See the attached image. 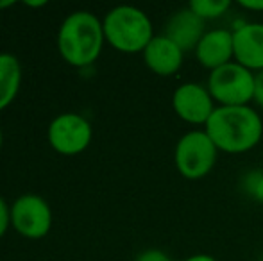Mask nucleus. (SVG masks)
Here are the masks:
<instances>
[{
	"mask_svg": "<svg viewBox=\"0 0 263 261\" xmlns=\"http://www.w3.org/2000/svg\"><path fill=\"white\" fill-rule=\"evenodd\" d=\"M204 131L218 150L243 154L261 142L263 120L249 106H218Z\"/></svg>",
	"mask_w": 263,
	"mask_h": 261,
	"instance_id": "obj_1",
	"label": "nucleus"
},
{
	"mask_svg": "<svg viewBox=\"0 0 263 261\" xmlns=\"http://www.w3.org/2000/svg\"><path fill=\"white\" fill-rule=\"evenodd\" d=\"M106 36L102 20L90 11H76L63 20L58 32V49L68 65L83 68L99 59Z\"/></svg>",
	"mask_w": 263,
	"mask_h": 261,
	"instance_id": "obj_2",
	"label": "nucleus"
},
{
	"mask_svg": "<svg viewBox=\"0 0 263 261\" xmlns=\"http://www.w3.org/2000/svg\"><path fill=\"white\" fill-rule=\"evenodd\" d=\"M102 27L106 42L125 54L143 52L154 38L151 18L133 6L113 7L102 20Z\"/></svg>",
	"mask_w": 263,
	"mask_h": 261,
	"instance_id": "obj_3",
	"label": "nucleus"
},
{
	"mask_svg": "<svg viewBox=\"0 0 263 261\" xmlns=\"http://www.w3.org/2000/svg\"><path fill=\"white\" fill-rule=\"evenodd\" d=\"M208 91L218 106H249L254 98V72L231 61L210 72Z\"/></svg>",
	"mask_w": 263,
	"mask_h": 261,
	"instance_id": "obj_4",
	"label": "nucleus"
},
{
	"mask_svg": "<svg viewBox=\"0 0 263 261\" xmlns=\"http://www.w3.org/2000/svg\"><path fill=\"white\" fill-rule=\"evenodd\" d=\"M218 149L206 131H190L177 142L174 161L176 168L184 179L197 181L213 170L217 163Z\"/></svg>",
	"mask_w": 263,
	"mask_h": 261,
	"instance_id": "obj_5",
	"label": "nucleus"
},
{
	"mask_svg": "<svg viewBox=\"0 0 263 261\" xmlns=\"http://www.w3.org/2000/svg\"><path fill=\"white\" fill-rule=\"evenodd\" d=\"M11 226L20 236L40 240L52 227V209L42 195L25 193L11 204Z\"/></svg>",
	"mask_w": 263,
	"mask_h": 261,
	"instance_id": "obj_6",
	"label": "nucleus"
},
{
	"mask_svg": "<svg viewBox=\"0 0 263 261\" xmlns=\"http://www.w3.org/2000/svg\"><path fill=\"white\" fill-rule=\"evenodd\" d=\"M93 131L83 115L77 113H61L47 129L49 145L63 156H77L90 147Z\"/></svg>",
	"mask_w": 263,
	"mask_h": 261,
	"instance_id": "obj_7",
	"label": "nucleus"
},
{
	"mask_svg": "<svg viewBox=\"0 0 263 261\" xmlns=\"http://www.w3.org/2000/svg\"><path fill=\"white\" fill-rule=\"evenodd\" d=\"M172 108L181 120L192 126H206L213 115V97L208 88L197 83L181 84L172 97Z\"/></svg>",
	"mask_w": 263,
	"mask_h": 261,
	"instance_id": "obj_8",
	"label": "nucleus"
},
{
	"mask_svg": "<svg viewBox=\"0 0 263 261\" xmlns=\"http://www.w3.org/2000/svg\"><path fill=\"white\" fill-rule=\"evenodd\" d=\"M195 57L210 72L235 61V42L233 32L228 29L208 31L195 49Z\"/></svg>",
	"mask_w": 263,
	"mask_h": 261,
	"instance_id": "obj_9",
	"label": "nucleus"
},
{
	"mask_svg": "<svg viewBox=\"0 0 263 261\" xmlns=\"http://www.w3.org/2000/svg\"><path fill=\"white\" fill-rule=\"evenodd\" d=\"M235 61L251 72L263 70V24H243L233 31Z\"/></svg>",
	"mask_w": 263,
	"mask_h": 261,
	"instance_id": "obj_10",
	"label": "nucleus"
},
{
	"mask_svg": "<svg viewBox=\"0 0 263 261\" xmlns=\"http://www.w3.org/2000/svg\"><path fill=\"white\" fill-rule=\"evenodd\" d=\"M204 34V20H201L190 7L172 14L165 29L166 38L172 39L183 52L197 49Z\"/></svg>",
	"mask_w": 263,
	"mask_h": 261,
	"instance_id": "obj_11",
	"label": "nucleus"
},
{
	"mask_svg": "<svg viewBox=\"0 0 263 261\" xmlns=\"http://www.w3.org/2000/svg\"><path fill=\"white\" fill-rule=\"evenodd\" d=\"M142 54L147 68L161 77L174 75L181 68V65H183V56H184L183 50L172 39L166 38L165 34L154 36Z\"/></svg>",
	"mask_w": 263,
	"mask_h": 261,
	"instance_id": "obj_12",
	"label": "nucleus"
},
{
	"mask_svg": "<svg viewBox=\"0 0 263 261\" xmlns=\"http://www.w3.org/2000/svg\"><path fill=\"white\" fill-rule=\"evenodd\" d=\"M22 84V65L16 56L0 52V111L11 106Z\"/></svg>",
	"mask_w": 263,
	"mask_h": 261,
	"instance_id": "obj_13",
	"label": "nucleus"
},
{
	"mask_svg": "<svg viewBox=\"0 0 263 261\" xmlns=\"http://www.w3.org/2000/svg\"><path fill=\"white\" fill-rule=\"evenodd\" d=\"M190 7L201 20H213V18H220L226 11L231 7L229 0H192Z\"/></svg>",
	"mask_w": 263,
	"mask_h": 261,
	"instance_id": "obj_14",
	"label": "nucleus"
},
{
	"mask_svg": "<svg viewBox=\"0 0 263 261\" xmlns=\"http://www.w3.org/2000/svg\"><path fill=\"white\" fill-rule=\"evenodd\" d=\"M247 192L263 204V172H256L247 177Z\"/></svg>",
	"mask_w": 263,
	"mask_h": 261,
	"instance_id": "obj_15",
	"label": "nucleus"
},
{
	"mask_svg": "<svg viewBox=\"0 0 263 261\" xmlns=\"http://www.w3.org/2000/svg\"><path fill=\"white\" fill-rule=\"evenodd\" d=\"M11 226V206L4 197H0V238L7 233Z\"/></svg>",
	"mask_w": 263,
	"mask_h": 261,
	"instance_id": "obj_16",
	"label": "nucleus"
},
{
	"mask_svg": "<svg viewBox=\"0 0 263 261\" xmlns=\"http://www.w3.org/2000/svg\"><path fill=\"white\" fill-rule=\"evenodd\" d=\"M135 261H172L168 254H165L163 251L158 249H149V251H143L136 256Z\"/></svg>",
	"mask_w": 263,
	"mask_h": 261,
	"instance_id": "obj_17",
	"label": "nucleus"
},
{
	"mask_svg": "<svg viewBox=\"0 0 263 261\" xmlns=\"http://www.w3.org/2000/svg\"><path fill=\"white\" fill-rule=\"evenodd\" d=\"M254 102L263 108V70L254 73Z\"/></svg>",
	"mask_w": 263,
	"mask_h": 261,
	"instance_id": "obj_18",
	"label": "nucleus"
},
{
	"mask_svg": "<svg viewBox=\"0 0 263 261\" xmlns=\"http://www.w3.org/2000/svg\"><path fill=\"white\" fill-rule=\"evenodd\" d=\"M238 4L247 11H261L263 13V0H240Z\"/></svg>",
	"mask_w": 263,
	"mask_h": 261,
	"instance_id": "obj_19",
	"label": "nucleus"
},
{
	"mask_svg": "<svg viewBox=\"0 0 263 261\" xmlns=\"http://www.w3.org/2000/svg\"><path fill=\"white\" fill-rule=\"evenodd\" d=\"M183 261H217V259L210 254H195V256H190V258H186Z\"/></svg>",
	"mask_w": 263,
	"mask_h": 261,
	"instance_id": "obj_20",
	"label": "nucleus"
},
{
	"mask_svg": "<svg viewBox=\"0 0 263 261\" xmlns=\"http://www.w3.org/2000/svg\"><path fill=\"white\" fill-rule=\"evenodd\" d=\"M24 6H27V7H43V6H47V2H24Z\"/></svg>",
	"mask_w": 263,
	"mask_h": 261,
	"instance_id": "obj_21",
	"label": "nucleus"
},
{
	"mask_svg": "<svg viewBox=\"0 0 263 261\" xmlns=\"http://www.w3.org/2000/svg\"><path fill=\"white\" fill-rule=\"evenodd\" d=\"M2 143H4V134H2V129H0V149H2Z\"/></svg>",
	"mask_w": 263,
	"mask_h": 261,
	"instance_id": "obj_22",
	"label": "nucleus"
}]
</instances>
